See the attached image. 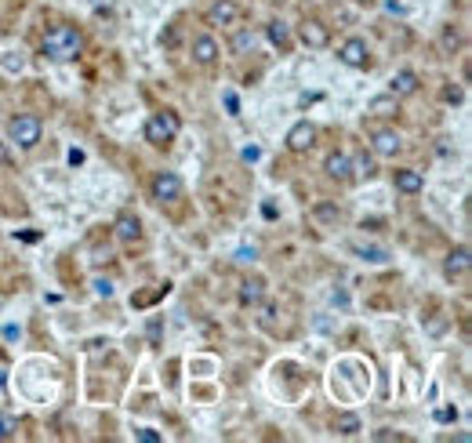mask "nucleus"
Returning a JSON list of instances; mask_svg holds the SVG:
<instances>
[{
	"label": "nucleus",
	"mask_w": 472,
	"mask_h": 443,
	"mask_svg": "<svg viewBox=\"0 0 472 443\" xmlns=\"http://www.w3.org/2000/svg\"><path fill=\"white\" fill-rule=\"evenodd\" d=\"M40 51H44V59H51V62H73L84 51V33L77 26H66V22L51 26L44 33V40H40Z\"/></svg>",
	"instance_id": "1"
},
{
	"label": "nucleus",
	"mask_w": 472,
	"mask_h": 443,
	"mask_svg": "<svg viewBox=\"0 0 472 443\" xmlns=\"http://www.w3.org/2000/svg\"><path fill=\"white\" fill-rule=\"evenodd\" d=\"M182 131V120H178V113H171V109H160V113H153L149 124H146V142H153V146H167V142H175Z\"/></svg>",
	"instance_id": "2"
},
{
	"label": "nucleus",
	"mask_w": 472,
	"mask_h": 443,
	"mask_svg": "<svg viewBox=\"0 0 472 443\" xmlns=\"http://www.w3.org/2000/svg\"><path fill=\"white\" fill-rule=\"evenodd\" d=\"M40 135H44V127H40V120L30 117V113L8 120V138L15 142V146H22V149H33L37 142H40Z\"/></svg>",
	"instance_id": "3"
},
{
	"label": "nucleus",
	"mask_w": 472,
	"mask_h": 443,
	"mask_svg": "<svg viewBox=\"0 0 472 443\" xmlns=\"http://www.w3.org/2000/svg\"><path fill=\"white\" fill-rule=\"evenodd\" d=\"M149 193L156 204H175V200L182 196V178L175 175V171H156L153 182H149Z\"/></svg>",
	"instance_id": "4"
},
{
	"label": "nucleus",
	"mask_w": 472,
	"mask_h": 443,
	"mask_svg": "<svg viewBox=\"0 0 472 443\" xmlns=\"http://www.w3.org/2000/svg\"><path fill=\"white\" fill-rule=\"evenodd\" d=\"M298 40H302L305 48L320 51V48L331 44V30H327V26H323L320 19H305L302 26H298Z\"/></svg>",
	"instance_id": "5"
},
{
	"label": "nucleus",
	"mask_w": 472,
	"mask_h": 443,
	"mask_svg": "<svg viewBox=\"0 0 472 443\" xmlns=\"http://www.w3.org/2000/svg\"><path fill=\"white\" fill-rule=\"evenodd\" d=\"M338 59L346 62L349 69H367L370 66V51H367V44H364L360 37H349L346 44L338 48Z\"/></svg>",
	"instance_id": "6"
},
{
	"label": "nucleus",
	"mask_w": 472,
	"mask_h": 443,
	"mask_svg": "<svg viewBox=\"0 0 472 443\" xmlns=\"http://www.w3.org/2000/svg\"><path fill=\"white\" fill-rule=\"evenodd\" d=\"M312 146H317V127H312L309 120H298L287 131V149L291 153H309Z\"/></svg>",
	"instance_id": "7"
},
{
	"label": "nucleus",
	"mask_w": 472,
	"mask_h": 443,
	"mask_svg": "<svg viewBox=\"0 0 472 443\" xmlns=\"http://www.w3.org/2000/svg\"><path fill=\"white\" fill-rule=\"evenodd\" d=\"M236 19H240L236 0H214L207 8V26H236Z\"/></svg>",
	"instance_id": "8"
},
{
	"label": "nucleus",
	"mask_w": 472,
	"mask_h": 443,
	"mask_svg": "<svg viewBox=\"0 0 472 443\" xmlns=\"http://www.w3.org/2000/svg\"><path fill=\"white\" fill-rule=\"evenodd\" d=\"M113 233H117V240H124V244H135V240L142 236V222H138V214H131V211L117 214V222H113Z\"/></svg>",
	"instance_id": "9"
},
{
	"label": "nucleus",
	"mask_w": 472,
	"mask_h": 443,
	"mask_svg": "<svg viewBox=\"0 0 472 443\" xmlns=\"http://www.w3.org/2000/svg\"><path fill=\"white\" fill-rule=\"evenodd\" d=\"M393 185H396V193H422L425 189V178H422V171H414V167H399L396 175H393Z\"/></svg>",
	"instance_id": "10"
},
{
	"label": "nucleus",
	"mask_w": 472,
	"mask_h": 443,
	"mask_svg": "<svg viewBox=\"0 0 472 443\" xmlns=\"http://www.w3.org/2000/svg\"><path fill=\"white\" fill-rule=\"evenodd\" d=\"M370 146H375L378 156H396L399 149H404V138H399L396 131H389V127H381V131L370 135Z\"/></svg>",
	"instance_id": "11"
},
{
	"label": "nucleus",
	"mask_w": 472,
	"mask_h": 443,
	"mask_svg": "<svg viewBox=\"0 0 472 443\" xmlns=\"http://www.w3.org/2000/svg\"><path fill=\"white\" fill-rule=\"evenodd\" d=\"M469 269H472V254H469V247H454V251L447 254V262H443V273H447V280L465 276Z\"/></svg>",
	"instance_id": "12"
},
{
	"label": "nucleus",
	"mask_w": 472,
	"mask_h": 443,
	"mask_svg": "<svg viewBox=\"0 0 472 443\" xmlns=\"http://www.w3.org/2000/svg\"><path fill=\"white\" fill-rule=\"evenodd\" d=\"M262 298H265V280L262 276H247L244 283H240V305L244 309L262 305Z\"/></svg>",
	"instance_id": "13"
},
{
	"label": "nucleus",
	"mask_w": 472,
	"mask_h": 443,
	"mask_svg": "<svg viewBox=\"0 0 472 443\" xmlns=\"http://www.w3.org/2000/svg\"><path fill=\"white\" fill-rule=\"evenodd\" d=\"M214 59H218V40L214 37H193V62L200 66H214Z\"/></svg>",
	"instance_id": "14"
},
{
	"label": "nucleus",
	"mask_w": 472,
	"mask_h": 443,
	"mask_svg": "<svg viewBox=\"0 0 472 443\" xmlns=\"http://www.w3.org/2000/svg\"><path fill=\"white\" fill-rule=\"evenodd\" d=\"M414 91H418V73H414V69H399L389 80V95H396V98H407Z\"/></svg>",
	"instance_id": "15"
},
{
	"label": "nucleus",
	"mask_w": 472,
	"mask_h": 443,
	"mask_svg": "<svg viewBox=\"0 0 472 443\" xmlns=\"http://www.w3.org/2000/svg\"><path fill=\"white\" fill-rule=\"evenodd\" d=\"M265 37H269V44L280 48V51H291V44H294L291 26H287V22H280V19H273V22L265 26Z\"/></svg>",
	"instance_id": "16"
},
{
	"label": "nucleus",
	"mask_w": 472,
	"mask_h": 443,
	"mask_svg": "<svg viewBox=\"0 0 472 443\" xmlns=\"http://www.w3.org/2000/svg\"><path fill=\"white\" fill-rule=\"evenodd\" d=\"M229 48H233V55H251L254 48H258V33H254L251 26H244V30H236V33H233Z\"/></svg>",
	"instance_id": "17"
},
{
	"label": "nucleus",
	"mask_w": 472,
	"mask_h": 443,
	"mask_svg": "<svg viewBox=\"0 0 472 443\" xmlns=\"http://www.w3.org/2000/svg\"><path fill=\"white\" fill-rule=\"evenodd\" d=\"M367 113H370V117H396V113H399V98L396 95H378V98H370Z\"/></svg>",
	"instance_id": "18"
},
{
	"label": "nucleus",
	"mask_w": 472,
	"mask_h": 443,
	"mask_svg": "<svg viewBox=\"0 0 472 443\" xmlns=\"http://www.w3.org/2000/svg\"><path fill=\"white\" fill-rule=\"evenodd\" d=\"M323 171H327L334 182H349V156H346V153H331V156L323 160Z\"/></svg>",
	"instance_id": "19"
},
{
	"label": "nucleus",
	"mask_w": 472,
	"mask_h": 443,
	"mask_svg": "<svg viewBox=\"0 0 472 443\" xmlns=\"http://www.w3.org/2000/svg\"><path fill=\"white\" fill-rule=\"evenodd\" d=\"M375 175V167H370V160L364 153H356V156H349V178H356V182H364V178H370Z\"/></svg>",
	"instance_id": "20"
},
{
	"label": "nucleus",
	"mask_w": 472,
	"mask_h": 443,
	"mask_svg": "<svg viewBox=\"0 0 472 443\" xmlns=\"http://www.w3.org/2000/svg\"><path fill=\"white\" fill-rule=\"evenodd\" d=\"M352 254H360L364 262H375V265L389 262V251H385V247H370V244H352Z\"/></svg>",
	"instance_id": "21"
},
{
	"label": "nucleus",
	"mask_w": 472,
	"mask_h": 443,
	"mask_svg": "<svg viewBox=\"0 0 472 443\" xmlns=\"http://www.w3.org/2000/svg\"><path fill=\"white\" fill-rule=\"evenodd\" d=\"M334 433L338 436H356V433H360V418H356V414H338V418H334Z\"/></svg>",
	"instance_id": "22"
},
{
	"label": "nucleus",
	"mask_w": 472,
	"mask_h": 443,
	"mask_svg": "<svg viewBox=\"0 0 472 443\" xmlns=\"http://www.w3.org/2000/svg\"><path fill=\"white\" fill-rule=\"evenodd\" d=\"M15 433H19V422L8 411H0V440H15Z\"/></svg>",
	"instance_id": "23"
},
{
	"label": "nucleus",
	"mask_w": 472,
	"mask_h": 443,
	"mask_svg": "<svg viewBox=\"0 0 472 443\" xmlns=\"http://www.w3.org/2000/svg\"><path fill=\"white\" fill-rule=\"evenodd\" d=\"M443 98H447L451 106H462L465 102V91L457 88V84H447V88H443Z\"/></svg>",
	"instance_id": "24"
},
{
	"label": "nucleus",
	"mask_w": 472,
	"mask_h": 443,
	"mask_svg": "<svg viewBox=\"0 0 472 443\" xmlns=\"http://www.w3.org/2000/svg\"><path fill=\"white\" fill-rule=\"evenodd\" d=\"M254 258H258V247H254V244H251V247L244 244V247L236 251V265H251Z\"/></svg>",
	"instance_id": "25"
},
{
	"label": "nucleus",
	"mask_w": 472,
	"mask_h": 443,
	"mask_svg": "<svg viewBox=\"0 0 472 443\" xmlns=\"http://www.w3.org/2000/svg\"><path fill=\"white\" fill-rule=\"evenodd\" d=\"M457 44H462V33H457L454 26H447V30H443V48H447V51H454Z\"/></svg>",
	"instance_id": "26"
},
{
	"label": "nucleus",
	"mask_w": 472,
	"mask_h": 443,
	"mask_svg": "<svg viewBox=\"0 0 472 443\" xmlns=\"http://www.w3.org/2000/svg\"><path fill=\"white\" fill-rule=\"evenodd\" d=\"M135 440L138 443H160V433H156V428H135Z\"/></svg>",
	"instance_id": "27"
},
{
	"label": "nucleus",
	"mask_w": 472,
	"mask_h": 443,
	"mask_svg": "<svg viewBox=\"0 0 472 443\" xmlns=\"http://www.w3.org/2000/svg\"><path fill=\"white\" fill-rule=\"evenodd\" d=\"M95 294L98 298H113V280H95Z\"/></svg>",
	"instance_id": "28"
},
{
	"label": "nucleus",
	"mask_w": 472,
	"mask_h": 443,
	"mask_svg": "<svg viewBox=\"0 0 472 443\" xmlns=\"http://www.w3.org/2000/svg\"><path fill=\"white\" fill-rule=\"evenodd\" d=\"M454 418H457V411H454V407H436V422L447 425V422H454Z\"/></svg>",
	"instance_id": "29"
},
{
	"label": "nucleus",
	"mask_w": 472,
	"mask_h": 443,
	"mask_svg": "<svg viewBox=\"0 0 472 443\" xmlns=\"http://www.w3.org/2000/svg\"><path fill=\"white\" fill-rule=\"evenodd\" d=\"M375 440H378V443H393V440H399V433H393V428H378Z\"/></svg>",
	"instance_id": "30"
},
{
	"label": "nucleus",
	"mask_w": 472,
	"mask_h": 443,
	"mask_svg": "<svg viewBox=\"0 0 472 443\" xmlns=\"http://www.w3.org/2000/svg\"><path fill=\"white\" fill-rule=\"evenodd\" d=\"M225 109L233 113V117H236V113H240V98H236L233 91H225Z\"/></svg>",
	"instance_id": "31"
},
{
	"label": "nucleus",
	"mask_w": 472,
	"mask_h": 443,
	"mask_svg": "<svg viewBox=\"0 0 472 443\" xmlns=\"http://www.w3.org/2000/svg\"><path fill=\"white\" fill-rule=\"evenodd\" d=\"M240 156H244V160H247V164H254V160H258V156H262V149H258V146H247V149H244V153H240Z\"/></svg>",
	"instance_id": "32"
},
{
	"label": "nucleus",
	"mask_w": 472,
	"mask_h": 443,
	"mask_svg": "<svg viewBox=\"0 0 472 443\" xmlns=\"http://www.w3.org/2000/svg\"><path fill=\"white\" fill-rule=\"evenodd\" d=\"M385 8H389L393 15H404V11H407V8H404V0H385Z\"/></svg>",
	"instance_id": "33"
},
{
	"label": "nucleus",
	"mask_w": 472,
	"mask_h": 443,
	"mask_svg": "<svg viewBox=\"0 0 472 443\" xmlns=\"http://www.w3.org/2000/svg\"><path fill=\"white\" fill-rule=\"evenodd\" d=\"M317 214H320V218H338V211H334V207H327V204H320Z\"/></svg>",
	"instance_id": "34"
},
{
	"label": "nucleus",
	"mask_w": 472,
	"mask_h": 443,
	"mask_svg": "<svg viewBox=\"0 0 472 443\" xmlns=\"http://www.w3.org/2000/svg\"><path fill=\"white\" fill-rule=\"evenodd\" d=\"M69 164H84V153L80 149H69Z\"/></svg>",
	"instance_id": "35"
},
{
	"label": "nucleus",
	"mask_w": 472,
	"mask_h": 443,
	"mask_svg": "<svg viewBox=\"0 0 472 443\" xmlns=\"http://www.w3.org/2000/svg\"><path fill=\"white\" fill-rule=\"evenodd\" d=\"M149 338H153V341L160 338V320H153V323H149Z\"/></svg>",
	"instance_id": "36"
},
{
	"label": "nucleus",
	"mask_w": 472,
	"mask_h": 443,
	"mask_svg": "<svg viewBox=\"0 0 472 443\" xmlns=\"http://www.w3.org/2000/svg\"><path fill=\"white\" fill-rule=\"evenodd\" d=\"M8 164V153H4V146H0V167H4Z\"/></svg>",
	"instance_id": "37"
},
{
	"label": "nucleus",
	"mask_w": 472,
	"mask_h": 443,
	"mask_svg": "<svg viewBox=\"0 0 472 443\" xmlns=\"http://www.w3.org/2000/svg\"><path fill=\"white\" fill-rule=\"evenodd\" d=\"M356 4H364V8H370V4H375V0H356Z\"/></svg>",
	"instance_id": "38"
}]
</instances>
